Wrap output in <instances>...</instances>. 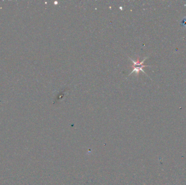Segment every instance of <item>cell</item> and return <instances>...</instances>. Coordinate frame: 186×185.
Segmentation results:
<instances>
[{"mask_svg":"<svg viewBox=\"0 0 186 185\" xmlns=\"http://www.w3.org/2000/svg\"><path fill=\"white\" fill-rule=\"evenodd\" d=\"M129 58V59H130L132 61V63H133V65L131 66V67L133 68V70L132 72H131V73L129 74V76H130L131 74H132V73H133V72H135V73H136V75L138 76L139 73L140 71H142L143 72L144 74H145L146 76H148L147 74H146L145 71L143 70V67H149V66L148 65H143V63H144V61L146 59L148 58V57L145 58L144 59V60L142 61H139V57H138L137 61L133 60L131 58H130V57Z\"/></svg>","mask_w":186,"mask_h":185,"instance_id":"cell-1","label":"cell"},{"mask_svg":"<svg viewBox=\"0 0 186 185\" xmlns=\"http://www.w3.org/2000/svg\"><path fill=\"white\" fill-rule=\"evenodd\" d=\"M180 25L182 28H186V17H185L180 22Z\"/></svg>","mask_w":186,"mask_h":185,"instance_id":"cell-2","label":"cell"}]
</instances>
